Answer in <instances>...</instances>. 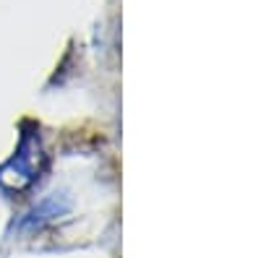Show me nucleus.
<instances>
[{"label": "nucleus", "instance_id": "1", "mask_svg": "<svg viewBox=\"0 0 261 258\" xmlns=\"http://www.w3.org/2000/svg\"><path fill=\"white\" fill-rule=\"evenodd\" d=\"M42 162H45V154H42L39 136L37 133L24 136L16 157H11L3 167H0V185L8 188V190H24V188H29L37 180V175H39Z\"/></svg>", "mask_w": 261, "mask_h": 258}]
</instances>
